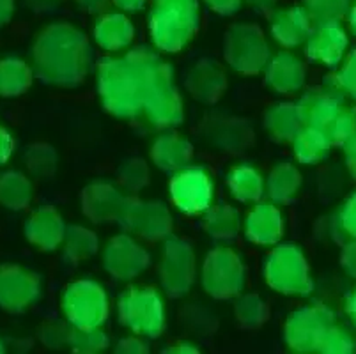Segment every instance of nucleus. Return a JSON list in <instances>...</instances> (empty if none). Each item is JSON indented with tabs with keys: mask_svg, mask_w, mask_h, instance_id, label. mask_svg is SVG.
I'll return each mask as SVG.
<instances>
[{
	"mask_svg": "<svg viewBox=\"0 0 356 354\" xmlns=\"http://www.w3.org/2000/svg\"><path fill=\"white\" fill-rule=\"evenodd\" d=\"M89 39L74 25L51 24L35 35L32 45V70L44 83L76 87L90 67Z\"/></svg>",
	"mask_w": 356,
	"mask_h": 354,
	"instance_id": "obj_1",
	"label": "nucleus"
},
{
	"mask_svg": "<svg viewBox=\"0 0 356 354\" xmlns=\"http://www.w3.org/2000/svg\"><path fill=\"white\" fill-rule=\"evenodd\" d=\"M156 51L147 47L129 50L124 57H105L98 63V94L106 112L119 119H135L144 112L147 70Z\"/></svg>",
	"mask_w": 356,
	"mask_h": 354,
	"instance_id": "obj_2",
	"label": "nucleus"
},
{
	"mask_svg": "<svg viewBox=\"0 0 356 354\" xmlns=\"http://www.w3.org/2000/svg\"><path fill=\"white\" fill-rule=\"evenodd\" d=\"M197 0H153L149 11V34L154 48L167 54L183 50L199 29Z\"/></svg>",
	"mask_w": 356,
	"mask_h": 354,
	"instance_id": "obj_3",
	"label": "nucleus"
},
{
	"mask_svg": "<svg viewBox=\"0 0 356 354\" xmlns=\"http://www.w3.org/2000/svg\"><path fill=\"white\" fill-rule=\"evenodd\" d=\"M144 113L147 121L160 129L176 128L184 119L181 94L174 82V71L160 55H154L147 70Z\"/></svg>",
	"mask_w": 356,
	"mask_h": 354,
	"instance_id": "obj_4",
	"label": "nucleus"
},
{
	"mask_svg": "<svg viewBox=\"0 0 356 354\" xmlns=\"http://www.w3.org/2000/svg\"><path fill=\"white\" fill-rule=\"evenodd\" d=\"M264 280L286 296H309L314 289L309 262L298 245H275L264 264Z\"/></svg>",
	"mask_w": 356,
	"mask_h": 354,
	"instance_id": "obj_5",
	"label": "nucleus"
},
{
	"mask_svg": "<svg viewBox=\"0 0 356 354\" xmlns=\"http://www.w3.org/2000/svg\"><path fill=\"white\" fill-rule=\"evenodd\" d=\"M119 321L128 330L147 339H156L165 331L167 312L160 291L153 287H129L118 301Z\"/></svg>",
	"mask_w": 356,
	"mask_h": 354,
	"instance_id": "obj_6",
	"label": "nucleus"
},
{
	"mask_svg": "<svg viewBox=\"0 0 356 354\" xmlns=\"http://www.w3.org/2000/svg\"><path fill=\"white\" fill-rule=\"evenodd\" d=\"M223 54L229 66L241 74H259L270 63V45L259 25L236 24L225 34Z\"/></svg>",
	"mask_w": 356,
	"mask_h": 354,
	"instance_id": "obj_7",
	"label": "nucleus"
},
{
	"mask_svg": "<svg viewBox=\"0 0 356 354\" xmlns=\"http://www.w3.org/2000/svg\"><path fill=\"white\" fill-rule=\"evenodd\" d=\"M206 294L215 300L238 298L245 287V264L239 253L229 246H216L206 255L200 271Z\"/></svg>",
	"mask_w": 356,
	"mask_h": 354,
	"instance_id": "obj_8",
	"label": "nucleus"
},
{
	"mask_svg": "<svg viewBox=\"0 0 356 354\" xmlns=\"http://www.w3.org/2000/svg\"><path fill=\"white\" fill-rule=\"evenodd\" d=\"M63 312L74 328H102L110 314L108 294L95 280H79L63 294Z\"/></svg>",
	"mask_w": 356,
	"mask_h": 354,
	"instance_id": "obj_9",
	"label": "nucleus"
},
{
	"mask_svg": "<svg viewBox=\"0 0 356 354\" xmlns=\"http://www.w3.org/2000/svg\"><path fill=\"white\" fill-rule=\"evenodd\" d=\"M118 222L145 241H163L172 234V214L163 202L126 197Z\"/></svg>",
	"mask_w": 356,
	"mask_h": 354,
	"instance_id": "obj_10",
	"label": "nucleus"
},
{
	"mask_svg": "<svg viewBox=\"0 0 356 354\" xmlns=\"http://www.w3.org/2000/svg\"><path fill=\"white\" fill-rule=\"evenodd\" d=\"M197 277L195 252L190 243L168 236L160 259V282L170 298H181L192 291Z\"/></svg>",
	"mask_w": 356,
	"mask_h": 354,
	"instance_id": "obj_11",
	"label": "nucleus"
},
{
	"mask_svg": "<svg viewBox=\"0 0 356 354\" xmlns=\"http://www.w3.org/2000/svg\"><path fill=\"white\" fill-rule=\"evenodd\" d=\"M333 324L335 314L326 305H310L291 314L284 328V339L294 353H317L323 337Z\"/></svg>",
	"mask_w": 356,
	"mask_h": 354,
	"instance_id": "obj_12",
	"label": "nucleus"
},
{
	"mask_svg": "<svg viewBox=\"0 0 356 354\" xmlns=\"http://www.w3.org/2000/svg\"><path fill=\"white\" fill-rule=\"evenodd\" d=\"M168 193L174 206L188 216L204 214L211 207L215 184L211 175L202 167H184L176 172L168 184Z\"/></svg>",
	"mask_w": 356,
	"mask_h": 354,
	"instance_id": "obj_13",
	"label": "nucleus"
},
{
	"mask_svg": "<svg viewBox=\"0 0 356 354\" xmlns=\"http://www.w3.org/2000/svg\"><path fill=\"white\" fill-rule=\"evenodd\" d=\"M43 285L34 271L16 264L0 268V308L20 314L41 298Z\"/></svg>",
	"mask_w": 356,
	"mask_h": 354,
	"instance_id": "obj_14",
	"label": "nucleus"
},
{
	"mask_svg": "<svg viewBox=\"0 0 356 354\" xmlns=\"http://www.w3.org/2000/svg\"><path fill=\"white\" fill-rule=\"evenodd\" d=\"M149 264L151 255L131 234H119L110 239L103 250V266L110 277L118 280H134Z\"/></svg>",
	"mask_w": 356,
	"mask_h": 354,
	"instance_id": "obj_15",
	"label": "nucleus"
},
{
	"mask_svg": "<svg viewBox=\"0 0 356 354\" xmlns=\"http://www.w3.org/2000/svg\"><path fill=\"white\" fill-rule=\"evenodd\" d=\"M348 47V32L341 24L314 25L305 41V54L314 63L335 67L344 61Z\"/></svg>",
	"mask_w": 356,
	"mask_h": 354,
	"instance_id": "obj_16",
	"label": "nucleus"
},
{
	"mask_svg": "<svg viewBox=\"0 0 356 354\" xmlns=\"http://www.w3.org/2000/svg\"><path fill=\"white\" fill-rule=\"evenodd\" d=\"M126 195L115 184L95 181L82 191V211L92 223L118 222Z\"/></svg>",
	"mask_w": 356,
	"mask_h": 354,
	"instance_id": "obj_17",
	"label": "nucleus"
},
{
	"mask_svg": "<svg viewBox=\"0 0 356 354\" xmlns=\"http://www.w3.org/2000/svg\"><path fill=\"white\" fill-rule=\"evenodd\" d=\"M204 136L223 152H241L252 144L254 133L245 119L213 115L204 122Z\"/></svg>",
	"mask_w": 356,
	"mask_h": 354,
	"instance_id": "obj_18",
	"label": "nucleus"
},
{
	"mask_svg": "<svg viewBox=\"0 0 356 354\" xmlns=\"http://www.w3.org/2000/svg\"><path fill=\"white\" fill-rule=\"evenodd\" d=\"M245 236L261 246H275L284 236V216L277 204L255 202L245 218Z\"/></svg>",
	"mask_w": 356,
	"mask_h": 354,
	"instance_id": "obj_19",
	"label": "nucleus"
},
{
	"mask_svg": "<svg viewBox=\"0 0 356 354\" xmlns=\"http://www.w3.org/2000/svg\"><path fill=\"white\" fill-rule=\"evenodd\" d=\"M227 89V74L215 61L202 58L193 64L186 74V90L193 99L206 105H213Z\"/></svg>",
	"mask_w": 356,
	"mask_h": 354,
	"instance_id": "obj_20",
	"label": "nucleus"
},
{
	"mask_svg": "<svg viewBox=\"0 0 356 354\" xmlns=\"http://www.w3.org/2000/svg\"><path fill=\"white\" fill-rule=\"evenodd\" d=\"M264 78L268 87L277 94H294L305 83V64L293 51H278L264 67Z\"/></svg>",
	"mask_w": 356,
	"mask_h": 354,
	"instance_id": "obj_21",
	"label": "nucleus"
},
{
	"mask_svg": "<svg viewBox=\"0 0 356 354\" xmlns=\"http://www.w3.org/2000/svg\"><path fill=\"white\" fill-rule=\"evenodd\" d=\"M270 31L273 39L282 48H296L307 41L312 32V22L302 6L275 9L271 13Z\"/></svg>",
	"mask_w": 356,
	"mask_h": 354,
	"instance_id": "obj_22",
	"label": "nucleus"
},
{
	"mask_svg": "<svg viewBox=\"0 0 356 354\" xmlns=\"http://www.w3.org/2000/svg\"><path fill=\"white\" fill-rule=\"evenodd\" d=\"M64 234L66 223L59 211L50 206L35 209L25 223V238L43 252H54L59 248L64 241Z\"/></svg>",
	"mask_w": 356,
	"mask_h": 354,
	"instance_id": "obj_23",
	"label": "nucleus"
},
{
	"mask_svg": "<svg viewBox=\"0 0 356 354\" xmlns=\"http://www.w3.org/2000/svg\"><path fill=\"white\" fill-rule=\"evenodd\" d=\"M294 105H296L302 126L323 129V131H328V128L342 108V102L326 92L323 87L307 90Z\"/></svg>",
	"mask_w": 356,
	"mask_h": 354,
	"instance_id": "obj_24",
	"label": "nucleus"
},
{
	"mask_svg": "<svg viewBox=\"0 0 356 354\" xmlns=\"http://www.w3.org/2000/svg\"><path fill=\"white\" fill-rule=\"evenodd\" d=\"M151 160L160 170L176 174L192 163L193 145L188 138L177 133H165L151 145Z\"/></svg>",
	"mask_w": 356,
	"mask_h": 354,
	"instance_id": "obj_25",
	"label": "nucleus"
},
{
	"mask_svg": "<svg viewBox=\"0 0 356 354\" xmlns=\"http://www.w3.org/2000/svg\"><path fill=\"white\" fill-rule=\"evenodd\" d=\"M135 38L134 22L124 11L103 13L95 24V41L106 51H121Z\"/></svg>",
	"mask_w": 356,
	"mask_h": 354,
	"instance_id": "obj_26",
	"label": "nucleus"
},
{
	"mask_svg": "<svg viewBox=\"0 0 356 354\" xmlns=\"http://www.w3.org/2000/svg\"><path fill=\"white\" fill-rule=\"evenodd\" d=\"M294 158L302 165H317L330 156L333 144L326 131L302 126L291 140Z\"/></svg>",
	"mask_w": 356,
	"mask_h": 354,
	"instance_id": "obj_27",
	"label": "nucleus"
},
{
	"mask_svg": "<svg viewBox=\"0 0 356 354\" xmlns=\"http://www.w3.org/2000/svg\"><path fill=\"white\" fill-rule=\"evenodd\" d=\"M302 190V172L293 163H278L273 167L266 179V193L277 206H287L293 202Z\"/></svg>",
	"mask_w": 356,
	"mask_h": 354,
	"instance_id": "obj_28",
	"label": "nucleus"
},
{
	"mask_svg": "<svg viewBox=\"0 0 356 354\" xmlns=\"http://www.w3.org/2000/svg\"><path fill=\"white\" fill-rule=\"evenodd\" d=\"M227 186L238 202L255 204L266 191V181L255 167L236 165L227 174Z\"/></svg>",
	"mask_w": 356,
	"mask_h": 354,
	"instance_id": "obj_29",
	"label": "nucleus"
},
{
	"mask_svg": "<svg viewBox=\"0 0 356 354\" xmlns=\"http://www.w3.org/2000/svg\"><path fill=\"white\" fill-rule=\"evenodd\" d=\"M264 128L273 140L282 142V144L293 140L294 135L302 128L296 105L284 102L270 106L264 113Z\"/></svg>",
	"mask_w": 356,
	"mask_h": 354,
	"instance_id": "obj_30",
	"label": "nucleus"
},
{
	"mask_svg": "<svg viewBox=\"0 0 356 354\" xmlns=\"http://www.w3.org/2000/svg\"><path fill=\"white\" fill-rule=\"evenodd\" d=\"M34 70L24 58L6 57L0 61V96L16 97L27 92L34 82Z\"/></svg>",
	"mask_w": 356,
	"mask_h": 354,
	"instance_id": "obj_31",
	"label": "nucleus"
},
{
	"mask_svg": "<svg viewBox=\"0 0 356 354\" xmlns=\"http://www.w3.org/2000/svg\"><path fill=\"white\" fill-rule=\"evenodd\" d=\"M241 229V216L238 209L229 204L211 206L204 213V230L216 241H231Z\"/></svg>",
	"mask_w": 356,
	"mask_h": 354,
	"instance_id": "obj_32",
	"label": "nucleus"
},
{
	"mask_svg": "<svg viewBox=\"0 0 356 354\" xmlns=\"http://www.w3.org/2000/svg\"><path fill=\"white\" fill-rule=\"evenodd\" d=\"M31 179L18 170H8L0 174V206L11 211L27 209L32 200Z\"/></svg>",
	"mask_w": 356,
	"mask_h": 354,
	"instance_id": "obj_33",
	"label": "nucleus"
},
{
	"mask_svg": "<svg viewBox=\"0 0 356 354\" xmlns=\"http://www.w3.org/2000/svg\"><path fill=\"white\" fill-rule=\"evenodd\" d=\"M64 255L71 262H82L95 257L99 250V239L95 230L83 225L66 227L64 234Z\"/></svg>",
	"mask_w": 356,
	"mask_h": 354,
	"instance_id": "obj_34",
	"label": "nucleus"
},
{
	"mask_svg": "<svg viewBox=\"0 0 356 354\" xmlns=\"http://www.w3.org/2000/svg\"><path fill=\"white\" fill-rule=\"evenodd\" d=\"M353 0H303V8L312 25L341 24L351 8Z\"/></svg>",
	"mask_w": 356,
	"mask_h": 354,
	"instance_id": "obj_35",
	"label": "nucleus"
},
{
	"mask_svg": "<svg viewBox=\"0 0 356 354\" xmlns=\"http://www.w3.org/2000/svg\"><path fill=\"white\" fill-rule=\"evenodd\" d=\"M234 316L241 326L254 330L266 323L270 317V308L257 294H239L234 305Z\"/></svg>",
	"mask_w": 356,
	"mask_h": 354,
	"instance_id": "obj_36",
	"label": "nucleus"
},
{
	"mask_svg": "<svg viewBox=\"0 0 356 354\" xmlns=\"http://www.w3.org/2000/svg\"><path fill=\"white\" fill-rule=\"evenodd\" d=\"M330 236L342 245H346L351 239H356V191L342 204L339 213L332 218Z\"/></svg>",
	"mask_w": 356,
	"mask_h": 354,
	"instance_id": "obj_37",
	"label": "nucleus"
},
{
	"mask_svg": "<svg viewBox=\"0 0 356 354\" xmlns=\"http://www.w3.org/2000/svg\"><path fill=\"white\" fill-rule=\"evenodd\" d=\"M71 351L80 354H98L108 347V337L102 328H74L70 333Z\"/></svg>",
	"mask_w": 356,
	"mask_h": 354,
	"instance_id": "obj_38",
	"label": "nucleus"
},
{
	"mask_svg": "<svg viewBox=\"0 0 356 354\" xmlns=\"http://www.w3.org/2000/svg\"><path fill=\"white\" fill-rule=\"evenodd\" d=\"M25 165L34 177H50L57 168V152L48 144H34L27 147Z\"/></svg>",
	"mask_w": 356,
	"mask_h": 354,
	"instance_id": "obj_39",
	"label": "nucleus"
},
{
	"mask_svg": "<svg viewBox=\"0 0 356 354\" xmlns=\"http://www.w3.org/2000/svg\"><path fill=\"white\" fill-rule=\"evenodd\" d=\"M326 135L330 136L332 144L339 147H346L356 142V106H349V108L342 106Z\"/></svg>",
	"mask_w": 356,
	"mask_h": 354,
	"instance_id": "obj_40",
	"label": "nucleus"
},
{
	"mask_svg": "<svg viewBox=\"0 0 356 354\" xmlns=\"http://www.w3.org/2000/svg\"><path fill=\"white\" fill-rule=\"evenodd\" d=\"M149 179H151V172H149L147 163L140 158H131L119 170L121 188L129 193H138L144 190L149 184Z\"/></svg>",
	"mask_w": 356,
	"mask_h": 354,
	"instance_id": "obj_41",
	"label": "nucleus"
},
{
	"mask_svg": "<svg viewBox=\"0 0 356 354\" xmlns=\"http://www.w3.org/2000/svg\"><path fill=\"white\" fill-rule=\"evenodd\" d=\"M321 354H353L356 353V340L346 328L333 324L317 347Z\"/></svg>",
	"mask_w": 356,
	"mask_h": 354,
	"instance_id": "obj_42",
	"label": "nucleus"
},
{
	"mask_svg": "<svg viewBox=\"0 0 356 354\" xmlns=\"http://www.w3.org/2000/svg\"><path fill=\"white\" fill-rule=\"evenodd\" d=\"M70 333L71 328H67L63 323H57V321H50L40 328L41 342L50 349H60V347L66 346L70 347Z\"/></svg>",
	"mask_w": 356,
	"mask_h": 354,
	"instance_id": "obj_43",
	"label": "nucleus"
},
{
	"mask_svg": "<svg viewBox=\"0 0 356 354\" xmlns=\"http://www.w3.org/2000/svg\"><path fill=\"white\" fill-rule=\"evenodd\" d=\"M337 74H339L346 97H351L356 102V48L346 57L342 70Z\"/></svg>",
	"mask_w": 356,
	"mask_h": 354,
	"instance_id": "obj_44",
	"label": "nucleus"
},
{
	"mask_svg": "<svg viewBox=\"0 0 356 354\" xmlns=\"http://www.w3.org/2000/svg\"><path fill=\"white\" fill-rule=\"evenodd\" d=\"M115 353L119 354H145L149 353V344L145 342L144 337L142 335H131V337H124L118 342L115 346Z\"/></svg>",
	"mask_w": 356,
	"mask_h": 354,
	"instance_id": "obj_45",
	"label": "nucleus"
},
{
	"mask_svg": "<svg viewBox=\"0 0 356 354\" xmlns=\"http://www.w3.org/2000/svg\"><path fill=\"white\" fill-rule=\"evenodd\" d=\"M204 4L208 6L213 13L222 16H231L241 9L243 0H204Z\"/></svg>",
	"mask_w": 356,
	"mask_h": 354,
	"instance_id": "obj_46",
	"label": "nucleus"
},
{
	"mask_svg": "<svg viewBox=\"0 0 356 354\" xmlns=\"http://www.w3.org/2000/svg\"><path fill=\"white\" fill-rule=\"evenodd\" d=\"M341 266L351 278H356V239L344 245L341 253Z\"/></svg>",
	"mask_w": 356,
	"mask_h": 354,
	"instance_id": "obj_47",
	"label": "nucleus"
},
{
	"mask_svg": "<svg viewBox=\"0 0 356 354\" xmlns=\"http://www.w3.org/2000/svg\"><path fill=\"white\" fill-rule=\"evenodd\" d=\"M13 152H15V140H13V135L4 128V126H0V167H4V165L11 160Z\"/></svg>",
	"mask_w": 356,
	"mask_h": 354,
	"instance_id": "obj_48",
	"label": "nucleus"
},
{
	"mask_svg": "<svg viewBox=\"0 0 356 354\" xmlns=\"http://www.w3.org/2000/svg\"><path fill=\"white\" fill-rule=\"evenodd\" d=\"M74 4L89 15H103L108 8L110 0H74Z\"/></svg>",
	"mask_w": 356,
	"mask_h": 354,
	"instance_id": "obj_49",
	"label": "nucleus"
},
{
	"mask_svg": "<svg viewBox=\"0 0 356 354\" xmlns=\"http://www.w3.org/2000/svg\"><path fill=\"white\" fill-rule=\"evenodd\" d=\"M243 2H247L252 11L262 16H270L277 9V0H243Z\"/></svg>",
	"mask_w": 356,
	"mask_h": 354,
	"instance_id": "obj_50",
	"label": "nucleus"
},
{
	"mask_svg": "<svg viewBox=\"0 0 356 354\" xmlns=\"http://www.w3.org/2000/svg\"><path fill=\"white\" fill-rule=\"evenodd\" d=\"M25 2L35 13H51L59 8L64 0H25Z\"/></svg>",
	"mask_w": 356,
	"mask_h": 354,
	"instance_id": "obj_51",
	"label": "nucleus"
},
{
	"mask_svg": "<svg viewBox=\"0 0 356 354\" xmlns=\"http://www.w3.org/2000/svg\"><path fill=\"white\" fill-rule=\"evenodd\" d=\"M16 9V0H0V27L11 22Z\"/></svg>",
	"mask_w": 356,
	"mask_h": 354,
	"instance_id": "obj_52",
	"label": "nucleus"
},
{
	"mask_svg": "<svg viewBox=\"0 0 356 354\" xmlns=\"http://www.w3.org/2000/svg\"><path fill=\"white\" fill-rule=\"evenodd\" d=\"M110 2H112L115 8L121 9V11L135 13V11H140L147 0H110Z\"/></svg>",
	"mask_w": 356,
	"mask_h": 354,
	"instance_id": "obj_53",
	"label": "nucleus"
},
{
	"mask_svg": "<svg viewBox=\"0 0 356 354\" xmlns=\"http://www.w3.org/2000/svg\"><path fill=\"white\" fill-rule=\"evenodd\" d=\"M342 149H344V156H346V167H348L353 179L356 181V142H353V144L346 145V147Z\"/></svg>",
	"mask_w": 356,
	"mask_h": 354,
	"instance_id": "obj_54",
	"label": "nucleus"
},
{
	"mask_svg": "<svg viewBox=\"0 0 356 354\" xmlns=\"http://www.w3.org/2000/svg\"><path fill=\"white\" fill-rule=\"evenodd\" d=\"M165 353H172V354H195L199 353V347H195L193 344L190 342H177L174 346H170L168 349H165Z\"/></svg>",
	"mask_w": 356,
	"mask_h": 354,
	"instance_id": "obj_55",
	"label": "nucleus"
},
{
	"mask_svg": "<svg viewBox=\"0 0 356 354\" xmlns=\"http://www.w3.org/2000/svg\"><path fill=\"white\" fill-rule=\"evenodd\" d=\"M346 312H348L349 319L353 321V324L356 328V289L349 294L348 301H346Z\"/></svg>",
	"mask_w": 356,
	"mask_h": 354,
	"instance_id": "obj_56",
	"label": "nucleus"
},
{
	"mask_svg": "<svg viewBox=\"0 0 356 354\" xmlns=\"http://www.w3.org/2000/svg\"><path fill=\"white\" fill-rule=\"evenodd\" d=\"M348 18H349V27H351V31L355 32V35H356V0H353V2H351V8H349V13H348Z\"/></svg>",
	"mask_w": 356,
	"mask_h": 354,
	"instance_id": "obj_57",
	"label": "nucleus"
},
{
	"mask_svg": "<svg viewBox=\"0 0 356 354\" xmlns=\"http://www.w3.org/2000/svg\"><path fill=\"white\" fill-rule=\"evenodd\" d=\"M4 351H6V347H4V344H2V340H0V354L4 353Z\"/></svg>",
	"mask_w": 356,
	"mask_h": 354,
	"instance_id": "obj_58",
	"label": "nucleus"
}]
</instances>
